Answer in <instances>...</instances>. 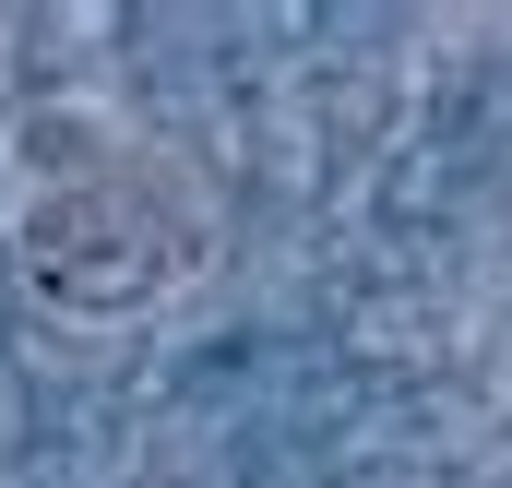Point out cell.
Wrapping results in <instances>:
<instances>
[{"mask_svg": "<svg viewBox=\"0 0 512 488\" xmlns=\"http://www.w3.org/2000/svg\"><path fill=\"white\" fill-rule=\"evenodd\" d=\"M0 239L72 322H120L191 286L203 191L96 96H36L0 120Z\"/></svg>", "mask_w": 512, "mask_h": 488, "instance_id": "cell-1", "label": "cell"}]
</instances>
